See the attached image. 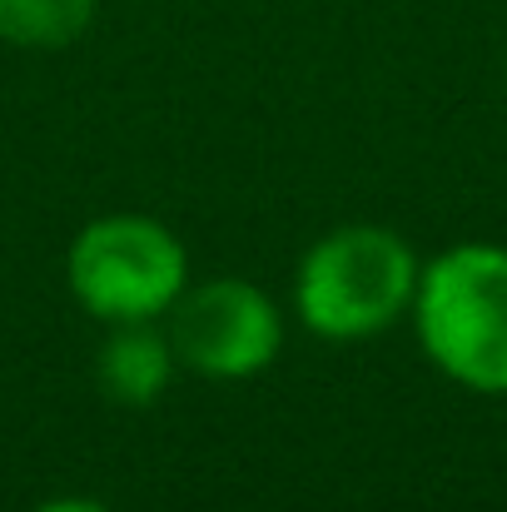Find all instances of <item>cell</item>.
Wrapping results in <instances>:
<instances>
[{"instance_id": "6da1fadb", "label": "cell", "mask_w": 507, "mask_h": 512, "mask_svg": "<svg viewBox=\"0 0 507 512\" xmlns=\"http://www.w3.org/2000/svg\"><path fill=\"white\" fill-rule=\"evenodd\" d=\"M413 319L428 358L463 388L507 398V249L458 244L418 274Z\"/></svg>"}, {"instance_id": "7a4b0ae2", "label": "cell", "mask_w": 507, "mask_h": 512, "mask_svg": "<svg viewBox=\"0 0 507 512\" xmlns=\"http://www.w3.org/2000/svg\"><path fill=\"white\" fill-rule=\"evenodd\" d=\"M418 274L413 249L393 229L343 224L304 254L294 299L319 339H368L413 309Z\"/></svg>"}, {"instance_id": "3957f363", "label": "cell", "mask_w": 507, "mask_h": 512, "mask_svg": "<svg viewBox=\"0 0 507 512\" xmlns=\"http://www.w3.org/2000/svg\"><path fill=\"white\" fill-rule=\"evenodd\" d=\"M75 299L105 324H155L184 294V244L150 214H105L85 224L65 259Z\"/></svg>"}, {"instance_id": "277c9868", "label": "cell", "mask_w": 507, "mask_h": 512, "mask_svg": "<svg viewBox=\"0 0 507 512\" xmlns=\"http://www.w3.org/2000/svg\"><path fill=\"white\" fill-rule=\"evenodd\" d=\"M284 319L249 279H209L184 289L169 309V348L204 378H249L279 358Z\"/></svg>"}, {"instance_id": "5b68a950", "label": "cell", "mask_w": 507, "mask_h": 512, "mask_svg": "<svg viewBox=\"0 0 507 512\" xmlns=\"http://www.w3.org/2000/svg\"><path fill=\"white\" fill-rule=\"evenodd\" d=\"M174 373V348L169 334L155 324H115V334L100 348V388L115 403L145 408L169 388Z\"/></svg>"}, {"instance_id": "8992f818", "label": "cell", "mask_w": 507, "mask_h": 512, "mask_svg": "<svg viewBox=\"0 0 507 512\" xmlns=\"http://www.w3.org/2000/svg\"><path fill=\"white\" fill-rule=\"evenodd\" d=\"M95 20V0H0V40L25 50H60Z\"/></svg>"}, {"instance_id": "52a82bcc", "label": "cell", "mask_w": 507, "mask_h": 512, "mask_svg": "<svg viewBox=\"0 0 507 512\" xmlns=\"http://www.w3.org/2000/svg\"><path fill=\"white\" fill-rule=\"evenodd\" d=\"M35 512H110V508L95 503V498H50V503H40Z\"/></svg>"}]
</instances>
